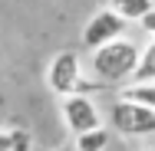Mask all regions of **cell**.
I'll return each instance as SVG.
<instances>
[{"label": "cell", "mask_w": 155, "mask_h": 151, "mask_svg": "<svg viewBox=\"0 0 155 151\" xmlns=\"http://www.w3.org/2000/svg\"><path fill=\"white\" fill-rule=\"evenodd\" d=\"M139 53H142V46H135L132 39L122 36V39H116V43H106V46L93 49L89 69H93V76L99 79V82L119 86V82H129V79L135 76Z\"/></svg>", "instance_id": "obj_1"}, {"label": "cell", "mask_w": 155, "mask_h": 151, "mask_svg": "<svg viewBox=\"0 0 155 151\" xmlns=\"http://www.w3.org/2000/svg\"><path fill=\"white\" fill-rule=\"evenodd\" d=\"M109 128L116 135H122V138H152L155 135V109L116 99L109 105Z\"/></svg>", "instance_id": "obj_2"}, {"label": "cell", "mask_w": 155, "mask_h": 151, "mask_svg": "<svg viewBox=\"0 0 155 151\" xmlns=\"http://www.w3.org/2000/svg\"><path fill=\"white\" fill-rule=\"evenodd\" d=\"M60 115H63V125L69 128V135H83V131H93V128L102 125V109L86 92L63 95L60 99Z\"/></svg>", "instance_id": "obj_3"}, {"label": "cell", "mask_w": 155, "mask_h": 151, "mask_svg": "<svg viewBox=\"0 0 155 151\" xmlns=\"http://www.w3.org/2000/svg\"><path fill=\"white\" fill-rule=\"evenodd\" d=\"M125 30H129V20H122L112 7H102V10H96L93 17L86 20V27H83V46L93 53V49L106 46V43L122 39Z\"/></svg>", "instance_id": "obj_4"}, {"label": "cell", "mask_w": 155, "mask_h": 151, "mask_svg": "<svg viewBox=\"0 0 155 151\" xmlns=\"http://www.w3.org/2000/svg\"><path fill=\"white\" fill-rule=\"evenodd\" d=\"M79 79H83V59H79V53L76 49H60L50 66H46V86L50 92H56V95H73L76 86H79Z\"/></svg>", "instance_id": "obj_5"}, {"label": "cell", "mask_w": 155, "mask_h": 151, "mask_svg": "<svg viewBox=\"0 0 155 151\" xmlns=\"http://www.w3.org/2000/svg\"><path fill=\"white\" fill-rule=\"evenodd\" d=\"M119 99L125 102H139V105H145V109H155V79L152 82H125L122 89H119Z\"/></svg>", "instance_id": "obj_6"}, {"label": "cell", "mask_w": 155, "mask_h": 151, "mask_svg": "<svg viewBox=\"0 0 155 151\" xmlns=\"http://www.w3.org/2000/svg\"><path fill=\"white\" fill-rule=\"evenodd\" d=\"M109 141H112V128L99 125V128H93V131L76 135V151H106Z\"/></svg>", "instance_id": "obj_7"}, {"label": "cell", "mask_w": 155, "mask_h": 151, "mask_svg": "<svg viewBox=\"0 0 155 151\" xmlns=\"http://www.w3.org/2000/svg\"><path fill=\"white\" fill-rule=\"evenodd\" d=\"M109 7L122 17V20H129V23H139L149 10L155 7V0H109Z\"/></svg>", "instance_id": "obj_8"}, {"label": "cell", "mask_w": 155, "mask_h": 151, "mask_svg": "<svg viewBox=\"0 0 155 151\" xmlns=\"http://www.w3.org/2000/svg\"><path fill=\"white\" fill-rule=\"evenodd\" d=\"M135 82H152L155 79V39H149L145 46H142V53H139V66H135V76H132ZM129 79V82H132Z\"/></svg>", "instance_id": "obj_9"}, {"label": "cell", "mask_w": 155, "mask_h": 151, "mask_svg": "<svg viewBox=\"0 0 155 151\" xmlns=\"http://www.w3.org/2000/svg\"><path fill=\"white\" fill-rule=\"evenodd\" d=\"M10 151H33V138H30L27 128H17L13 131V148Z\"/></svg>", "instance_id": "obj_10"}, {"label": "cell", "mask_w": 155, "mask_h": 151, "mask_svg": "<svg viewBox=\"0 0 155 151\" xmlns=\"http://www.w3.org/2000/svg\"><path fill=\"white\" fill-rule=\"evenodd\" d=\"M139 27L149 33V39H155V7L149 10V13H145V17H142V20H139Z\"/></svg>", "instance_id": "obj_11"}, {"label": "cell", "mask_w": 155, "mask_h": 151, "mask_svg": "<svg viewBox=\"0 0 155 151\" xmlns=\"http://www.w3.org/2000/svg\"><path fill=\"white\" fill-rule=\"evenodd\" d=\"M13 131H17V128H0V151L13 148Z\"/></svg>", "instance_id": "obj_12"}]
</instances>
